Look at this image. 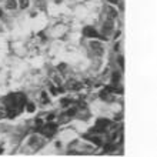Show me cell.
Instances as JSON below:
<instances>
[{"label": "cell", "mask_w": 157, "mask_h": 157, "mask_svg": "<svg viewBox=\"0 0 157 157\" xmlns=\"http://www.w3.org/2000/svg\"><path fill=\"white\" fill-rule=\"evenodd\" d=\"M90 47L93 49V52L97 54V56H101L103 54V46H101V43L100 41H97V40H92L90 41Z\"/></svg>", "instance_id": "1"}, {"label": "cell", "mask_w": 157, "mask_h": 157, "mask_svg": "<svg viewBox=\"0 0 157 157\" xmlns=\"http://www.w3.org/2000/svg\"><path fill=\"white\" fill-rule=\"evenodd\" d=\"M83 34L86 36V37H90V39H93V37H99L97 31H96V29H94V27H92V26L84 27V29H83Z\"/></svg>", "instance_id": "2"}, {"label": "cell", "mask_w": 157, "mask_h": 157, "mask_svg": "<svg viewBox=\"0 0 157 157\" xmlns=\"http://www.w3.org/2000/svg\"><path fill=\"white\" fill-rule=\"evenodd\" d=\"M106 13H107V19H109V20H114V19H117V10L116 9H113L111 6L106 7Z\"/></svg>", "instance_id": "3"}, {"label": "cell", "mask_w": 157, "mask_h": 157, "mask_svg": "<svg viewBox=\"0 0 157 157\" xmlns=\"http://www.w3.org/2000/svg\"><path fill=\"white\" fill-rule=\"evenodd\" d=\"M103 30H104L106 33L111 31V30H113V20H109V19H107V22H104V24H103Z\"/></svg>", "instance_id": "4"}, {"label": "cell", "mask_w": 157, "mask_h": 157, "mask_svg": "<svg viewBox=\"0 0 157 157\" xmlns=\"http://www.w3.org/2000/svg\"><path fill=\"white\" fill-rule=\"evenodd\" d=\"M17 6H19L17 0H7V3H6V9H9V10H14Z\"/></svg>", "instance_id": "5"}, {"label": "cell", "mask_w": 157, "mask_h": 157, "mask_svg": "<svg viewBox=\"0 0 157 157\" xmlns=\"http://www.w3.org/2000/svg\"><path fill=\"white\" fill-rule=\"evenodd\" d=\"M80 87H82V83L70 82V84H69V89H71V90H79Z\"/></svg>", "instance_id": "6"}, {"label": "cell", "mask_w": 157, "mask_h": 157, "mask_svg": "<svg viewBox=\"0 0 157 157\" xmlns=\"http://www.w3.org/2000/svg\"><path fill=\"white\" fill-rule=\"evenodd\" d=\"M119 80H120V74H119V73H113V76H111V82H113V84H117Z\"/></svg>", "instance_id": "7"}, {"label": "cell", "mask_w": 157, "mask_h": 157, "mask_svg": "<svg viewBox=\"0 0 157 157\" xmlns=\"http://www.w3.org/2000/svg\"><path fill=\"white\" fill-rule=\"evenodd\" d=\"M17 3H20L19 6L22 7V9H26V7L29 6V0H19Z\"/></svg>", "instance_id": "8"}, {"label": "cell", "mask_w": 157, "mask_h": 157, "mask_svg": "<svg viewBox=\"0 0 157 157\" xmlns=\"http://www.w3.org/2000/svg\"><path fill=\"white\" fill-rule=\"evenodd\" d=\"M26 109H27V111H29V113H33V111L36 110V107H34V104H33V103H29Z\"/></svg>", "instance_id": "9"}, {"label": "cell", "mask_w": 157, "mask_h": 157, "mask_svg": "<svg viewBox=\"0 0 157 157\" xmlns=\"http://www.w3.org/2000/svg\"><path fill=\"white\" fill-rule=\"evenodd\" d=\"M41 101H43V103H49V97H47L46 92H43V93H41Z\"/></svg>", "instance_id": "10"}, {"label": "cell", "mask_w": 157, "mask_h": 157, "mask_svg": "<svg viewBox=\"0 0 157 157\" xmlns=\"http://www.w3.org/2000/svg\"><path fill=\"white\" fill-rule=\"evenodd\" d=\"M111 150H114V146H113V144H109V143H107V144L104 146V151H111Z\"/></svg>", "instance_id": "11"}, {"label": "cell", "mask_w": 157, "mask_h": 157, "mask_svg": "<svg viewBox=\"0 0 157 157\" xmlns=\"http://www.w3.org/2000/svg\"><path fill=\"white\" fill-rule=\"evenodd\" d=\"M71 103V100L69 99H62V104H63V107H67V104H70Z\"/></svg>", "instance_id": "12"}, {"label": "cell", "mask_w": 157, "mask_h": 157, "mask_svg": "<svg viewBox=\"0 0 157 157\" xmlns=\"http://www.w3.org/2000/svg\"><path fill=\"white\" fill-rule=\"evenodd\" d=\"M92 141H93L94 144H97V146H100V144H101V141H100V139H99V137H92Z\"/></svg>", "instance_id": "13"}, {"label": "cell", "mask_w": 157, "mask_h": 157, "mask_svg": "<svg viewBox=\"0 0 157 157\" xmlns=\"http://www.w3.org/2000/svg\"><path fill=\"white\" fill-rule=\"evenodd\" d=\"M67 114H69V116H74L76 114V109H70V110L67 111Z\"/></svg>", "instance_id": "14"}, {"label": "cell", "mask_w": 157, "mask_h": 157, "mask_svg": "<svg viewBox=\"0 0 157 157\" xmlns=\"http://www.w3.org/2000/svg\"><path fill=\"white\" fill-rule=\"evenodd\" d=\"M50 92H52V93L54 94V96H56V94H57V90H56V89L53 87V86H50Z\"/></svg>", "instance_id": "15"}, {"label": "cell", "mask_w": 157, "mask_h": 157, "mask_svg": "<svg viewBox=\"0 0 157 157\" xmlns=\"http://www.w3.org/2000/svg\"><path fill=\"white\" fill-rule=\"evenodd\" d=\"M53 119H54V114H50V116H47V122H52Z\"/></svg>", "instance_id": "16"}, {"label": "cell", "mask_w": 157, "mask_h": 157, "mask_svg": "<svg viewBox=\"0 0 157 157\" xmlns=\"http://www.w3.org/2000/svg\"><path fill=\"white\" fill-rule=\"evenodd\" d=\"M123 60H124L123 57H120V59H119V63H120V66H122V67L124 66V62H123Z\"/></svg>", "instance_id": "17"}, {"label": "cell", "mask_w": 157, "mask_h": 157, "mask_svg": "<svg viewBox=\"0 0 157 157\" xmlns=\"http://www.w3.org/2000/svg\"><path fill=\"white\" fill-rule=\"evenodd\" d=\"M109 1H110L111 4H117L119 3V0H109Z\"/></svg>", "instance_id": "18"}, {"label": "cell", "mask_w": 157, "mask_h": 157, "mask_svg": "<svg viewBox=\"0 0 157 157\" xmlns=\"http://www.w3.org/2000/svg\"><path fill=\"white\" fill-rule=\"evenodd\" d=\"M41 123H43V122H41L40 119H36V124H39V126H40Z\"/></svg>", "instance_id": "19"}, {"label": "cell", "mask_w": 157, "mask_h": 157, "mask_svg": "<svg viewBox=\"0 0 157 157\" xmlns=\"http://www.w3.org/2000/svg\"><path fill=\"white\" fill-rule=\"evenodd\" d=\"M1 16H3V12H1V10H0V17H1Z\"/></svg>", "instance_id": "20"}, {"label": "cell", "mask_w": 157, "mask_h": 157, "mask_svg": "<svg viewBox=\"0 0 157 157\" xmlns=\"http://www.w3.org/2000/svg\"><path fill=\"white\" fill-rule=\"evenodd\" d=\"M1 153H3V149H0V154H1Z\"/></svg>", "instance_id": "21"}]
</instances>
